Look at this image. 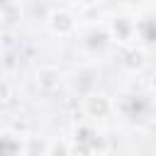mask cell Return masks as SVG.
I'll list each match as a JSON object with an SVG mask.
<instances>
[{
    "label": "cell",
    "instance_id": "cell-3",
    "mask_svg": "<svg viewBox=\"0 0 156 156\" xmlns=\"http://www.w3.org/2000/svg\"><path fill=\"white\" fill-rule=\"evenodd\" d=\"M88 107H93L98 115H105V112L110 110V105H107V100H105L102 95H93V98H88Z\"/></svg>",
    "mask_w": 156,
    "mask_h": 156
},
{
    "label": "cell",
    "instance_id": "cell-1",
    "mask_svg": "<svg viewBox=\"0 0 156 156\" xmlns=\"http://www.w3.org/2000/svg\"><path fill=\"white\" fill-rule=\"evenodd\" d=\"M49 27H51L54 34H68L73 29V17L68 12H63V10H56L49 17Z\"/></svg>",
    "mask_w": 156,
    "mask_h": 156
},
{
    "label": "cell",
    "instance_id": "cell-2",
    "mask_svg": "<svg viewBox=\"0 0 156 156\" xmlns=\"http://www.w3.org/2000/svg\"><path fill=\"white\" fill-rule=\"evenodd\" d=\"M58 83H61V73L54 71V68H44V71L37 73V85H39L41 90H51V88H56Z\"/></svg>",
    "mask_w": 156,
    "mask_h": 156
}]
</instances>
